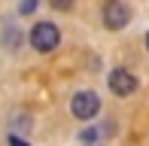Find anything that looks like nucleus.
Masks as SVG:
<instances>
[{
	"instance_id": "nucleus-5",
	"label": "nucleus",
	"mask_w": 149,
	"mask_h": 146,
	"mask_svg": "<svg viewBox=\"0 0 149 146\" xmlns=\"http://www.w3.org/2000/svg\"><path fill=\"white\" fill-rule=\"evenodd\" d=\"M49 6L58 12H67V9H73V0H49Z\"/></svg>"
},
{
	"instance_id": "nucleus-1",
	"label": "nucleus",
	"mask_w": 149,
	"mask_h": 146,
	"mask_svg": "<svg viewBox=\"0 0 149 146\" xmlns=\"http://www.w3.org/2000/svg\"><path fill=\"white\" fill-rule=\"evenodd\" d=\"M58 43H61V34H58V28L52 22H37V24H33L31 46L37 52H52V49H58Z\"/></svg>"
},
{
	"instance_id": "nucleus-7",
	"label": "nucleus",
	"mask_w": 149,
	"mask_h": 146,
	"mask_svg": "<svg viewBox=\"0 0 149 146\" xmlns=\"http://www.w3.org/2000/svg\"><path fill=\"white\" fill-rule=\"evenodd\" d=\"M9 146H28V140H22V137H9Z\"/></svg>"
},
{
	"instance_id": "nucleus-6",
	"label": "nucleus",
	"mask_w": 149,
	"mask_h": 146,
	"mask_svg": "<svg viewBox=\"0 0 149 146\" xmlns=\"http://www.w3.org/2000/svg\"><path fill=\"white\" fill-rule=\"evenodd\" d=\"M33 9H37V0H22V3H18V12H22V15H28Z\"/></svg>"
},
{
	"instance_id": "nucleus-9",
	"label": "nucleus",
	"mask_w": 149,
	"mask_h": 146,
	"mask_svg": "<svg viewBox=\"0 0 149 146\" xmlns=\"http://www.w3.org/2000/svg\"><path fill=\"white\" fill-rule=\"evenodd\" d=\"M91 146H100V143H91Z\"/></svg>"
},
{
	"instance_id": "nucleus-2",
	"label": "nucleus",
	"mask_w": 149,
	"mask_h": 146,
	"mask_svg": "<svg viewBox=\"0 0 149 146\" xmlns=\"http://www.w3.org/2000/svg\"><path fill=\"white\" fill-rule=\"evenodd\" d=\"M97 110H100V97L94 95V91H76L73 101H70V113H73L76 119H82V122L94 119V116H97Z\"/></svg>"
},
{
	"instance_id": "nucleus-4",
	"label": "nucleus",
	"mask_w": 149,
	"mask_h": 146,
	"mask_svg": "<svg viewBox=\"0 0 149 146\" xmlns=\"http://www.w3.org/2000/svg\"><path fill=\"white\" fill-rule=\"evenodd\" d=\"M107 85H110V91L113 95H119V97H128V95H134V88H137V79H134V73H128V70H110V76H107Z\"/></svg>"
},
{
	"instance_id": "nucleus-8",
	"label": "nucleus",
	"mask_w": 149,
	"mask_h": 146,
	"mask_svg": "<svg viewBox=\"0 0 149 146\" xmlns=\"http://www.w3.org/2000/svg\"><path fill=\"white\" fill-rule=\"evenodd\" d=\"M146 49H149V34H146Z\"/></svg>"
},
{
	"instance_id": "nucleus-3",
	"label": "nucleus",
	"mask_w": 149,
	"mask_h": 146,
	"mask_svg": "<svg viewBox=\"0 0 149 146\" xmlns=\"http://www.w3.org/2000/svg\"><path fill=\"white\" fill-rule=\"evenodd\" d=\"M128 22H131V9L122 0H107L104 3V24L110 31H122Z\"/></svg>"
}]
</instances>
